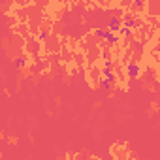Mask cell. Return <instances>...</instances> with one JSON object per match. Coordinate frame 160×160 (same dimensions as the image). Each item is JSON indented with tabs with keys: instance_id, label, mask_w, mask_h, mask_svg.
<instances>
[{
	"instance_id": "obj_2",
	"label": "cell",
	"mask_w": 160,
	"mask_h": 160,
	"mask_svg": "<svg viewBox=\"0 0 160 160\" xmlns=\"http://www.w3.org/2000/svg\"><path fill=\"white\" fill-rule=\"evenodd\" d=\"M124 23H126V27H134L136 21H134V17H126V19H124Z\"/></svg>"
},
{
	"instance_id": "obj_1",
	"label": "cell",
	"mask_w": 160,
	"mask_h": 160,
	"mask_svg": "<svg viewBox=\"0 0 160 160\" xmlns=\"http://www.w3.org/2000/svg\"><path fill=\"white\" fill-rule=\"evenodd\" d=\"M107 30L109 32L121 30V19L119 17H109V21H107Z\"/></svg>"
},
{
	"instance_id": "obj_3",
	"label": "cell",
	"mask_w": 160,
	"mask_h": 160,
	"mask_svg": "<svg viewBox=\"0 0 160 160\" xmlns=\"http://www.w3.org/2000/svg\"><path fill=\"white\" fill-rule=\"evenodd\" d=\"M128 72H130V75H136V73H137V66L130 64V66H128Z\"/></svg>"
}]
</instances>
